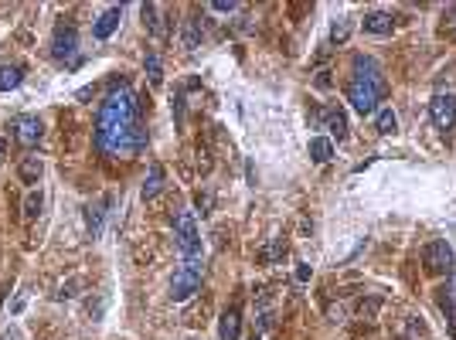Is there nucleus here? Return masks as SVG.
I'll use <instances>...</instances> for the list:
<instances>
[{
  "label": "nucleus",
  "mask_w": 456,
  "mask_h": 340,
  "mask_svg": "<svg viewBox=\"0 0 456 340\" xmlns=\"http://www.w3.org/2000/svg\"><path fill=\"white\" fill-rule=\"evenodd\" d=\"M160 14H164V7H157V4H143L140 7V18H143V24H147V31H150L153 38H164L167 35V28L160 24Z\"/></svg>",
  "instance_id": "nucleus-14"
},
{
  "label": "nucleus",
  "mask_w": 456,
  "mask_h": 340,
  "mask_svg": "<svg viewBox=\"0 0 456 340\" xmlns=\"http://www.w3.org/2000/svg\"><path fill=\"white\" fill-rule=\"evenodd\" d=\"M239 330H242V313L232 306L222 313V320H218V337L222 340H239Z\"/></svg>",
  "instance_id": "nucleus-13"
},
{
  "label": "nucleus",
  "mask_w": 456,
  "mask_h": 340,
  "mask_svg": "<svg viewBox=\"0 0 456 340\" xmlns=\"http://www.w3.org/2000/svg\"><path fill=\"white\" fill-rule=\"evenodd\" d=\"M164 181H167V170H164V164H150V170H147V181H143V188H140L143 201H153V198L164 190Z\"/></svg>",
  "instance_id": "nucleus-11"
},
{
  "label": "nucleus",
  "mask_w": 456,
  "mask_h": 340,
  "mask_svg": "<svg viewBox=\"0 0 456 340\" xmlns=\"http://www.w3.org/2000/svg\"><path fill=\"white\" fill-rule=\"evenodd\" d=\"M24 82V68L20 65H0V92H11Z\"/></svg>",
  "instance_id": "nucleus-21"
},
{
  "label": "nucleus",
  "mask_w": 456,
  "mask_h": 340,
  "mask_svg": "<svg viewBox=\"0 0 456 340\" xmlns=\"http://www.w3.org/2000/svg\"><path fill=\"white\" fill-rule=\"evenodd\" d=\"M174 238H177V248L184 252V259H205L194 211H177V218H174Z\"/></svg>",
  "instance_id": "nucleus-2"
},
{
  "label": "nucleus",
  "mask_w": 456,
  "mask_h": 340,
  "mask_svg": "<svg viewBox=\"0 0 456 340\" xmlns=\"http://www.w3.org/2000/svg\"><path fill=\"white\" fill-rule=\"evenodd\" d=\"M119 20H123V7H109V11H102V14L95 18V24H92V35L99 41L113 38L116 28H119Z\"/></svg>",
  "instance_id": "nucleus-10"
},
{
  "label": "nucleus",
  "mask_w": 456,
  "mask_h": 340,
  "mask_svg": "<svg viewBox=\"0 0 456 340\" xmlns=\"http://www.w3.org/2000/svg\"><path fill=\"white\" fill-rule=\"evenodd\" d=\"M198 208H201V214H208V208H211V194H198Z\"/></svg>",
  "instance_id": "nucleus-28"
},
{
  "label": "nucleus",
  "mask_w": 456,
  "mask_h": 340,
  "mask_svg": "<svg viewBox=\"0 0 456 340\" xmlns=\"http://www.w3.org/2000/svg\"><path fill=\"white\" fill-rule=\"evenodd\" d=\"M201 38H205V28H201V20H198V18L184 20V28H181V48H184V51H194V48L201 44Z\"/></svg>",
  "instance_id": "nucleus-15"
},
{
  "label": "nucleus",
  "mask_w": 456,
  "mask_h": 340,
  "mask_svg": "<svg viewBox=\"0 0 456 340\" xmlns=\"http://www.w3.org/2000/svg\"><path fill=\"white\" fill-rule=\"evenodd\" d=\"M422 265H426V272H429V276H443V272H453V248L446 245L443 238L429 242V245L422 248Z\"/></svg>",
  "instance_id": "nucleus-6"
},
{
  "label": "nucleus",
  "mask_w": 456,
  "mask_h": 340,
  "mask_svg": "<svg viewBox=\"0 0 456 340\" xmlns=\"http://www.w3.org/2000/svg\"><path fill=\"white\" fill-rule=\"evenodd\" d=\"M375 130L381 136H392V133H399V116L392 113V106H381L378 113H375Z\"/></svg>",
  "instance_id": "nucleus-18"
},
{
  "label": "nucleus",
  "mask_w": 456,
  "mask_h": 340,
  "mask_svg": "<svg viewBox=\"0 0 456 340\" xmlns=\"http://www.w3.org/2000/svg\"><path fill=\"white\" fill-rule=\"evenodd\" d=\"M385 95L381 85H371V82H364V78H351V85H347V102H351V109L361 116H371L378 113V99Z\"/></svg>",
  "instance_id": "nucleus-4"
},
{
  "label": "nucleus",
  "mask_w": 456,
  "mask_h": 340,
  "mask_svg": "<svg viewBox=\"0 0 456 340\" xmlns=\"http://www.w3.org/2000/svg\"><path fill=\"white\" fill-rule=\"evenodd\" d=\"M354 78H364V82L385 89V72H381V65L371 55H354Z\"/></svg>",
  "instance_id": "nucleus-9"
},
{
  "label": "nucleus",
  "mask_w": 456,
  "mask_h": 340,
  "mask_svg": "<svg viewBox=\"0 0 456 340\" xmlns=\"http://www.w3.org/2000/svg\"><path fill=\"white\" fill-rule=\"evenodd\" d=\"M439 306H443V313H450L456 323V269L450 272V279H446V286L439 289Z\"/></svg>",
  "instance_id": "nucleus-16"
},
{
  "label": "nucleus",
  "mask_w": 456,
  "mask_h": 340,
  "mask_svg": "<svg viewBox=\"0 0 456 340\" xmlns=\"http://www.w3.org/2000/svg\"><path fill=\"white\" fill-rule=\"evenodd\" d=\"M347 38H351V18H337L330 24V41H334V44H344Z\"/></svg>",
  "instance_id": "nucleus-23"
},
{
  "label": "nucleus",
  "mask_w": 456,
  "mask_h": 340,
  "mask_svg": "<svg viewBox=\"0 0 456 340\" xmlns=\"http://www.w3.org/2000/svg\"><path fill=\"white\" fill-rule=\"evenodd\" d=\"M252 340H259V334H256V337H252Z\"/></svg>",
  "instance_id": "nucleus-32"
},
{
  "label": "nucleus",
  "mask_w": 456,
  "mask_h": 340,
  "mask_svg": "<svg viewBox=\"0 0 456 340\" xmlns=\"http://www.w3.org/2000/svg\"><path fill=\"white\" fill-rule=\"evenodd\" d=\"M429 116H433L436 130H453L456 126V95H450V92L433 95V102H429Z\"/></svg>",
  "instance_id": "nucleus-7"
},
{
  "label": "nucleus",
  "mask_w": 456,
  "mask_h": 340,
  "mask_svg": "<svg viewBox=\"0 0 456 340\" xmlns=\"http://www.w3.org/2000/svg\"><path fill=\"white\" fill-rule=\"evenodd\" d=\"M18 174H20V181H24V184H38L41 174H44L41 157H24V160H20V167H18Z\"/></svg>",
  "instance_id": "nucleus-17"
},
{
  "label": "nucleus",
  "mask_w": 456,
  "mask_h": 340,
  "mask_svg": "<svg viewBox=\"0 0 456 340\" xmlns=\"http://www.w3.org/2000/svg\"><path fill=\"white\" fill-rule=\"evenodd\" d=\"M85 225L92 231V238L102 235V205H89V208H85Z\"/></svg>",
  "instance_id": "nucleus-22"
},
{
  "label": "nucleus",
  "mask_w": 456,
  "mask_h": 340,
  "mask_svg": "<svg viewBox=\"0 0 456 340\" xmlns=\"http://www.w3.org/2000/svg\"><path fill=\"white\" fill-rule=\"evenodd\" d=\"M330 157H334V140L313 136V140H310V160H313V164H327Z\"/></svg>",
  "instance_id": "nucleus-20"
},
{
  "label": "nucleus",
  "mask_w": 456,
  "mask_h": 340,
  "mask_svg": "<svg viewBox=\"0 0 456 340\" xmlns=\"http://www.w3.org/2000/svg\"><path fill=\"white\" fill-rule=\"evenodd\" d=\"M323 119H327V130H330V136H337V140H347V116H344V109H327L323 113Z\"/></svg>",
  "instance_id": "nucleus-19"
},
{
  "label": "nucleus",
  "mask_w": 456,
  "mask_h": 340,
  "mask_svg": "<svg viewBox=\"0 0 456 340\" xmlns=\"http://www.w3.org/2000/svg\"><path fill=\"white\" fill-rule=\"evenodd\" d=\"M11 130H14L20 147H38L41 136H44V123H41L38 116H18Z\"/></svg>",
  "instance_id": "nucleus-8"
},
{
  "label": "nucleus",
  "mask_w": 456,
  "mask_h": 340,
  "mask_svg": "<svg viewBox=\"0 0 456 340\" xmlns=\"http://www.w3.org/2000/svg\"><path fill=\"white\" fill-rule=\"evenodd\" d=\"M4 153H7V143H4V140H0V160H4Z\"/></svg>",
  "instance_id": "nucleus-31"
},
{
  "label": "nucleus",
  "mask_w": 456,
  "mask_h": 340,
  "mask_svg": "<svg viewBox=\"0 0 456 340\" xmlns=\"http://www.w3.org/2000/svg\"><path fill=\"white\" fill-rule=\"evenodd\" d=\"M143 65H147V75H150V85H160V82H164V65H160V58L153 55H147L143 58Z\"/></svg>",
  "instance_id": "nucleus-25"
},
{
  "label": "nucleus",
  "mask_w": 456,
  "mask_h": 340,
  "mask_svg": "<svg viewBox=\"0 0 456 340\" xmlns=\"http://www.w3.org/2000/svg\"><path fill=\"white\" fill-rule=\"evenodd\" d=\"M78 31L72 28V24H58L55 28V38H52V58L55 61H68L72 68L78 65Z\"/></svg>",
  "instance_id": "nucleus-5"
},
{
  "label": "nucleus",
  "mask_w": 456,
  "mask_h": 340,
  "mask_svg": "<svg viewBox=\"0 0 456 340\" xmlns=\"http://www.w3.org/2000/svg\"><path fill=\"white\" fill-rule=\"evenodd\" d=\"M283 255H286V242H283V238H272V242L259 252V259H263V262H276V259H283Z\"/></svg>",
  "instance_id": "nucleus-24"
},
{
  "label": "nucleus",
  "mask_w": 456,
  "mask_h": 340,
  "mask_svg": "<svg viewBox=\"0 0 456 340\" xmlns=\"http://www.w3.org/2000/svg\"><path fill=\"white\" fill-rule=\"evenodd\" d=\"M201 272H205L201 259H184V265L174 272V279H171V300L174 303L191 300L198 293V286H201Z\"/></svg>",
  "instance_id": "nucleus-3"
},
{
  "label": "nucleus",
  "mask_w": 456,
  "mask_h": 340,
  "mask_svg": "<svg viewBox=\"0 0 456 340\" xmlns=\"http://www.w3.org/2000/svg\"><path fill=\"white\" fill-rule=\"evenodd\" d=\"M446 28H450V35L456 38V7L450 11V14H446Z\"/></svg>",
  "instance_id": "nucleus-29"
},
{
  "label": "nucleus",
  "mask_w": 456,
  "mask_h": 340,
  "mask_svg": "<svg viewBox=\"0 0 456 340\" xmlns=\"http://www.w3.org/2000/svg\"><path fill=\"white\" fill-rule=\"evenodd\" d=\"M95 147L109 157L130 160L147 147V130L140 119V102L126 82H113V92L102 99L95 119Z\"/></svg>",
  "instance_id": "nucleus-1"
},
{
  "label": "nucleus",
  "mask_w": 456,
  "mask_h": 340,
  "mask_svg": "<svg viewBox=\"0 0 456 340\" xmlns=\"http://www.w3.org/2000/svg\"><path fill=\"white\" fill-rule=\"evenodd\" d=\"M41 205H44L41 190H31V194L24 198V214H28V218H38V214H41Z\"/></svg>",
  "instance_id": "nucleus-26"
},
{
  "label": "nucleus",
  "mask_w": 456,
  "mask_h": 340,
  "mask_svg": "<svg viewBox=\"0 0 456 340\" xmlns=\"http://www.w3.org/2000/svg\"><path fill=\"white\" fill-rule=\"evenodd\" d=\"M361 28L368 31V35H392V31H395V18H392V14H381V11H375V14H364Z\"/></svg>",
  "instance_id": "nucleus-12"
},
{
  "label": "nucleus",
  "mask_w": 456,
  "mask_h": 340,
  "mask_svg": "<svg viewBox=\"0 0 456 340\" xmlns=\"http://www.w3.org/2000/svg\"><path fill=\"white\" fill-rule=\"evenodd\" d=\"M296 279H300V283L310 279V265H300V269H296Z\"/></svg>",
  "instance_id": "nucleus-30"
},
{
  "label": "nucleus",
  "mask_w": 456,
  "mask_h": 340,
  "mask_svg": "<svg viewBox=\"0 0 456 340\" xmlns=\"http://www.w3.org/2000/svg\"><path fill=\"white\" fill-rule=\"evenodd\" d=\"M208 7L215 11V14H232V11H239V4H235V0H211Z\"/></svg>",
  "instance_id": "nucleus-27"
}]
</instances>
